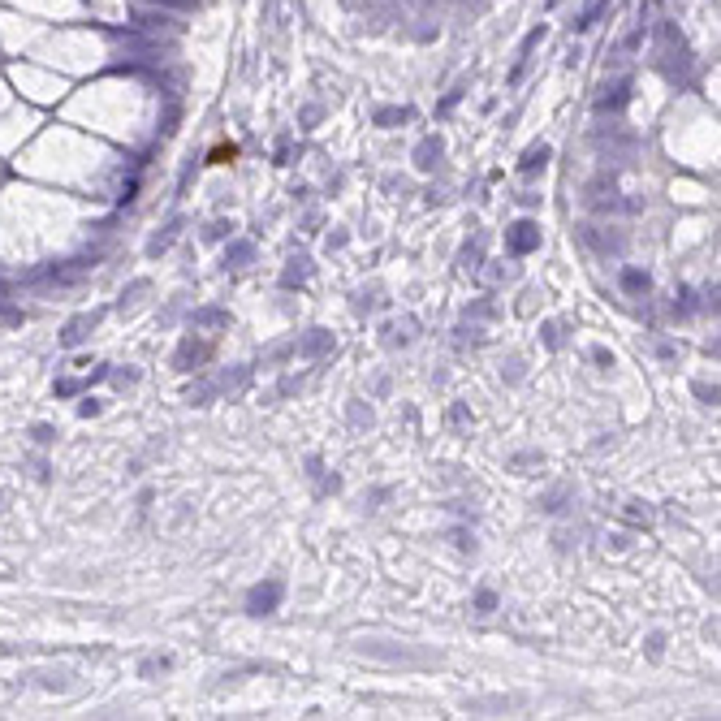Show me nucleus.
<instances>
[{
    "label": "nucleus",
    "instance_id": "1",
    "mask_svg": "<svg viewBox=\"0 0 721 721\" xmlns=\"http://www.w3.org/2000/svg\"><path fill=\"white\" fill-rule=\"evenodd\" d=\"M363 656H380V661H393V665H432L437 656L432 652H419V648H397V644H384V639H363L359 644Z\"/></svg>",
    "mask_w": 721,
    "mask_h": 721
},
{
    "label": "nucleus",
    "instance_id": "2",
    "mask_svg": "<svg viewBox=\"0 0 721 721\" xmlns=\"http://www.w3.org/2000/svg\"><path fill=\"white\" fill-rule=\"evenodd\" d=\"M281 596H285V583H281V579L255 583V587H251V596H247V609H251L255 618H264V614H272V609L281 605Z\"/></svg>",
    "mask_w": 721,
    "mask_h": 721
},
{
    "label": "nucleus",
    "instance_id": "3",
    "mask_svg": "<svg viewBox=\"0 0 721 721\" xmlns=\"http://www.w3.org/2000/svg\"><path fill=\"white\" fill-rule=\"evenodd\" d=\"M505 247H510V255H527V251H536V247H540V229L532 225V220H519V225H510V229H505Z\"/></svg>",
    "mask_w": 721,
    "mask_h": 721
},
{
    "label": "nucleus",
    "instance_id": "4",
    "mask_svg": "<svg viewBox=\"0 0 721 721\" xmlns=\"http://www.w3.org/2000/svg\"><path fill=\"white\" fill-rule=\"evenodd\" d=\"M43 691H70L74 687V669L70 665H56V669H39V674H30Z\"/></svg>",
    "mask_w": 721,
    "mask_h": 721
},
{
    "label": "nucleus",
    "instance_id": "5",
    "mask_svg": "<svg viewBox=\"0 0 721 721\" xmlns=\"http://www.w3.org/2000/svg\"><path fill=\"white\" fill-rule=\"evenodd\" d=\"M95 324H100V315H95V311H91V315H78V320H70V324H65V333H61V346H78V342H83Z\"/></svg>",
    "mask_w": 721,
    "mask_h": 721
},
{
    "label": "nucleus",
    "instance_id": "6",
    "mask_svg": "<svg viewBox=\"0 0 721 721\" xmlns=\"http://www.w3.org/2000/svg\"><path fill=\"white\" fill-rule=\"evenodd\" d=\"M328 346H333V333L311 328V337H302V342H298V355H324Z\"/></svg>",
    "mask_w": 721,
    "mask_h": 721
},
{
    "label": "nucleus",
    "instance_id": "7",
    "mask_svg": "<svg viewBox=\"0 0 721 721\" xmlns=\"http://www.w3.org/2000/svg\"><path fill=\"white\" fill-rule=\"evenodd\" d=\"M622 290H627V294H644L648 290V272L627 268V272H622Z\"/></svg>",
    "mask_w": 721,
    "mask_h": 721
},
{
    "label": "nucleus",
    "instance_id": "8",
    "mask_svg": "<svg viewBox=\"0 0 721 721\" xmlns=\"http://www.w3.org/2000/svg\"><path fill=\"white\" fill-rule=\"evenodd\" d=\"M178 229H182V220H169V225H165V233H156V238H151V255H160V251H165V247L173 242V238H178Z\"/></svg>",
    "mask_w": 721,
    "mask_h": 721
},
{
    "label": "nucleus",
    "instance_id": "9",
    "mask_svg": "<svg viewBox=\"0 0 721 721\" xmlns=\"http://www.w3.org/2000/svg\"><path fill=\"white\" fill-rule=\"evenodd\" d=\"M544 160H549V147L540 143V147H532V151L523 156V165H519V169H523V173H532V169H544Z\"/></svg>",
    "mask_w": 721,
    "mask_h": 721
},
{
    "label": "nucleus",
    "instance_id": "10",
    "mask_svg": "<svg viewBox=\"0 0 721 721\" xmlns=\"http://www.w3.org/2000/svg\"><path fill=\"white\" fill-rule=\"evenodd\" d=\"M169 665H173L169 656H151V661H143V665H138V674H147V678H151V674H165Z\"/></svg>",
    "mask_w": 721,
    "mask_h": 721
},
{
    "label": "nucleus",
    "instance_id": "11",
    "mask_svg": "<svg viewBox=\"0 0 721 721\" xmlns=\"http://www.w3.org/2000/svg\"><path fill=\"white\" fill-rule=\"evenodd\" d=\"M251 251H255L251 242H238V247H229V255H225V264H247V260H251Z\"/></svg>",
    "mask_w": 721,
    "mask_h": 721
},
{
    "label": "nucleus",
    "instance_id": "12",
    "mask_svg": "<svg viewBox=\"0 0 721 721\" xmlns=\"http://www.w3.org/2000/svg\"><path fill=\"white\" fill-rule=\"evenodd\" d=\"M35 441H39V445H52V441H56V432L48 428V424H35Z\"/></svg>",
    "mask_w": 721,
    "mask_h": 721
},
{
    "label": "nucleus",
    "instance_id": "13",
    "mask_svg": "<svg viewBox=\"0 0 721 721\" xmlns=\"http://www.w3.org/2000/svg\"><path fill=\"white\" fill-rule=\"evenodd\" d=\"M627 519H631V523H648V510H639V501H631V505H627Z\"/></svg>",
    "mask_w": 721,
    "mask_h": 721
},
{
    "label": "nucleus",
    "instance_id": "14",
    "mask_svg": "<svg viewBox=\"0 0 721 721\" xmlns=\"http://www.w3.org/2000/svg\"><path fill=\"white\" fill-rule=\"evenodd\" d=\"M462 264H467V268H479V242L462 251Z\"/></svg>",
    "mask_w": 721,
    "mask_h": 721
},
{
    "label": "nucleus",
    "instance_id": "15",
    "mask_svg": "<svg viewBox=\"0 0 721 721\" xmlns=\"http://www.w3.org/2000/svg\"><path fill=\"white\" fill-rule=\"evenodd\" d=\"M437 151H441V147H437V143H424V147H419V156H424V160H419V165L428 169V165H432V156H437Z\"/></svg>",
    "mask_w": 721,
    "mask_h": 721
},
{
    "label": "nucleus",
    "instance_id": "16",
    "mask_svg": "<svg viewBox=\"0 0 721 721\" xmlns=\"http://www.w3.org/2000/svg\"><path fill=\"white\" fill-rule=\"evenodd\" d=\"M475 605H479V614H488V609L497 605V596H492V592H479V600H475Z\"/></svg>",
    "mask_w": 721,
    "mask_h": 721
},
{
    "label": "nucleus",
    "instance_id": "17",
    "mask_svg": "<svg viewBox=\"0 0 721 721\" xmlns=\"http://www.w3.org/2000/svg\"><path fill=\"white\" fill-rule=\"evenodd\" d=\"M592 359H596L600 367H614V355H605V350H600V346H596V350H592Z\"/></svg>",
    "mask_w": 721,
    "mask_h": 721
},
{
    "label": "nucleus",
    "instance_id": "18",
    "mask_svg": "<svg viewBox=\"0 0 721 721\" xmlns=\"http://www.w3.org/2000/svg\"><path fill=\"white\" fill-rule=\"evenodd\" d=\"M78 415H87V419H91V415H100V402H91V397H87V402L78 406Z\"/></svg>",
    "mask_w": 721,
    "mask_h": 721
}]
</instances>
